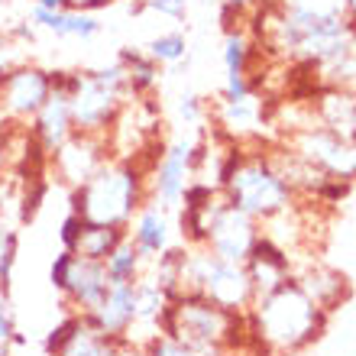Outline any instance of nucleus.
<instances>
[{
  "instance_id": "1",
  "label": "nucleus",
  "mask_w": 356,
  "mask_h": 356,
  "mask_svg": "<svg viewBox=\"0 0 356 356\" xmlns=\"http://www.w3.org/2000/svg\"><path fill=\"white\" fill-rule=\"evenodd\" d=\"M330 314L305 295L298 282L291 279L282 289L269 291L253 301L246 311L250 330V353L256 356H295L308 350L327 330Z\"/></svg>"
},
{
  "instance_id": "2",
  "label": "nucleus",
  "mask_w": 356,
  "mask_h": 356,
  "mask_svg": "<svg viewBox=\"0 0 356 356\" xmlns=\"http://www.w3.org/2000/svg\"><path fill=\"white\" fill-rule=\"evenodd\" d=\"M146 169H149L146 162L111 156L85 185L68 191L72 214H78L88 224H104V227L127 230L133 214L149 201Z\"/></svg>"
},
{
  "instance_id": "3",
  "label": "nucleus",
  "mask_w": 356,
  "mask_h": 356,
  "mask_svg": "<svg viewBox=\"0 0 356 356\" xmlns=\"http://www.w3.org/2000/svg\"><path fill=\"white\" fill-rule=\"evenodd\" d=\"M220 195L259 224L279 217L282 211L301 201L289 188V181L279 175V169L272 165L266 143H246V146L236 143L227 159L224 178H220Z\"/></svg>"
},
{
  "instance_id": "4",
  "label": "nucleus",
  "mask_w": 356,
  "mask_h": 356,
  "mask_svg": "<svg viewBox=\"0 0 356 356\" xmlns=\"http://www.w3.org/2000/svg\"><path fill=\"white\" fill-rule=\"evenodd\" d=\"M159 334L197 350V353H250L246 314L224 311L204 295H178L169 301V311L159 324Z\"/></svg>"
},
{
  "instance_id": "5",
  "label": "nucleus",
  "mask_w": 356,
  "mask_h": 356,
  "mask_svg": "<svg viewBox=\"0 0 356 356\" xmlns=\"http://www.w3.org/2000/svg\"><path fill=\"white\" fill-rule=\"evenodd\" d=\"M65 88L75 130L91 133V136H107L120 117L123 104L133 97L127 88V78H123V68L117 62L101 68L65 72Z\"/></svg>"
},
{
  "instance_id": "6",
  "label": "nucleus",
  "mask_w": 356,
  "mask_h": 356,
  "mask_svg": "<svg viewBox=\"0 0 356 356\" xmlns=\"http://www.w3.org/2000/svg\"><path fill=\"white\" fill-rule=\"evenodd\" d=\"M279 143L330 181L356 185V136H340L324 127H298L279 133Z\"/></svg>"
},
{
  "instance_id": "7",
  "label": "nucleus",
  "mask_w": 356,
  "mask_h": 356,
  "mask_svg": "<svg viewBox=\"0 0 356 356\" xmlns=\"http://www.w3.org/2000/svg\"><path fill=\"white\" fill-rule=\"evenodd\" d=\"M195 156L197 136H191V133L162 143V149L152 156L149 169H146V191H149L152 204L165 207L172 214L181 207L185 191L195 181Z\"/></svg>"
},
{
  "instance_id": "8",
  "label": "nucleus",
  "mask_w": 356,
  "mask_h": 356,
  "mask_svg": "<svg viewBox=\"0 0 356 356\" xmlns=\"http://www.w3.org/2000/svg\"><path fill=\"white\" fill-rule=\"evenodd\" d=\"M49 282H52V289L58 291V298H62L68 314H81V318L91 314V311L101 305L104 295H107V289H111L104 263L72 256L68 250H62V253L52 259Z\"/></svg>"
},
{
  "instance_id": "9",
  "label": "nucleus",
  "mask_w": 356,
  "mask_h": 356,
  "mask_svg": "<svg viewBox=\"0 0 356 356\" xmlns=\"http://www.w3.org/2000/svg\"><path fill=\"white\" fill-rule=\"evenodd\" d=\"M52 81H56V72L33 62H23L13 72L0 75V117L10 127H29V120L46 104Z\"/></svg>"
},
{
  "instance_id": "10",
  "label": "nucleus",
  "mask_w": 356,
  "mask_h": 356,
  "mask_svg": "<svg viewBox=\"0 0 356 356\" xmlns=\"http://www.w3.org/2000/svg\"><path fill=\"white\" fill-rule=\"evenodd\" d=\"M111 159L107 136H91V133H75L68 143H62L46 159V172L56 178L62 188L75 191Z\"/></svg>"
},
{
  "instance_id": "11",
  "label": "nucleus",
  "mask_w": 356,
  "mask_h": 356,
  "mask_svg": "<svg viewBox=\"0 0 356 356\" xmlns=\"http://www.w3.org/2000/svg\"><path fill=\"white\" fill-rule=\"evenodd\" d=\"M259 236H263L259 220H253L250 214H243L240 207H234L224 197V204H220L217 217L211 220V227H207L204 246L214 256H220L224 263L243 266L246 259H250V253L256 250V243H259Z\"/></svg>"
},
{
  "instance_id": "12",
  "label": "nucleus",
  "mask_w": 356,
  "mask_h": 356,
  "mask_svg": "<svg viewBox=\"0 0 356 356\" xmlns=\"http://www.w3.org/2000/svg\"><path fill=\"white\" fill-rule=\"evenodd\" d=\"M29 140L36 146L42 159H49L52 152L75 136V120H72V104H68V88H65V72H56L52 91H49L46 104L39 107V113L26 127Z\"/></svg>"
},
{
  "instance_id": "13",
  "label": "nucleus",
  "mask_w": 356,
  "mask_h": 356,
  "mask_svg": "<svg viewBox=\"0 0 356 356\" xmlns=\"http://www.w3.org/2000/svg\"><path fill=\"white\" fill-rule=\"evenodd\" d=\"M269 107H266V97L259 91H250L246 97H236V101H220L211 107V120H214V130L220 136H227L230 143H266L263 140V127L269 123Z\"/></svg>"
},
{
  "instance_id": "14",
  "label": "nucleus",
  "mask_w": 356,
  "mask_h": 356,
  "mask_svg": "<svg viewBox=\"0 0 356 356\" xmlns=\"http://www.w3.org/2000/svg\"><path fill=\"white\" fill-rule=\"evenodd\" d=\"M46 356H117V340L101 337L81 314H68L46 334Z\"/></svg>"
},
{
  "instance_id": "15",
  "label": "nucleus",
  "mask_w": 356,
  "mask_h": 356,
  "mask_svg": "<svg viewBox=\"0 0 356 356\" xmlns=\"http://www.w3.org/2000/svg\"><path fill=\"white\" fill-rule=\"evenodd\" d=\"M133 285H111L101 305L91 314H85V321L101 337L117 340V343L133 340V330H136V289Z\"/></svg>"
},
{
  "instance_id": "16",
  "label": "nucleus",
  "mask_w": 356,
  "mask_h": 356,
  "mask_svg": "<svg viewBox=\"0 0 356 356\" xmlns=\"http://www.w3.org/2000/svg\"><path fill=\"white\" fill-rule=\"evenodd\" d=\"M311 127H324L340 136H356V91L347 88H311L305 97Z\"/></svg>"
},
{
  "instance_id": "17",
  "label": "nucleus",
  "mask_w": 356,
  "mask_h": 356,
  "mask_svg": "<svg viewBox=\"0 0 356 356\" xmlns=\"http://www.w3.org/2000/svg\"><path fill=\"white\" fill-rule=\"evenodd\" d=\"M123 236H127V230L104 227V224H88V220H81L72 211H68V217L62 220V230H58L62 250H68L72 256H81V259H94V263H104Z\"/></svg>"
},
{
  "instance_id": "18",
  "label": "nucleus",
  "mask_w": 356,
  "mask_h": 356,
  "mask_svg": "<svg viewBox=\"0 0 356 356\" xmlns=\"http://www.w3.org/2000/svg\"><path fill=\"white\" fill-rule=\"evenodd\" d=\"M295 282H298L305 295H308L314 305L327 311H337L340 305H347L350 295H353V285H350L347 272L334 269V266H324L318 259H308L305 266H295Z\"/></svg>"
},
{
  "instance_id": "19",
  "label": "nucleus",
  "mask_w": 356,
  "mask_h": 356,
  "mask_svg": "<svg viewBox=\"0 0 356 356\" xmlns=\"http://www.w3.org/2000/svg\"><path fill=\"white\" fill-rule=\"evenodd\" d=\"M172 234H175V224H172V211H165V207L152 204V201H146V204L133 214L130 227H127V236L133 240V246L143 253V259L146 263H152V259H159L165 250H172Z\"/></svg>"
},
{
  "instance_id": "20",
  "label": "nucleus",
  "mask_w": 356,
  "mask_h": 356,
  "mask_svg": "<svg viewBox=\"0 0 356 356\" xmlns=\"http://www.w3.org/2000/svg\"><path fill=\"white\" fill-rule=\"evenodd\" d=\"M243 266L250 282H253L256 298H263V295H269V291L282 289L285 282L295 279V263L289 259V253H282L279 246L269 243L266 236H259V243H256V250L250 253V259Z\"/></svg>"
},
{
  "instance_id": "21",
  "label": "nucleus",
  "mask_w": 356,
  "mask_h": 356,
  "mask_svg": "<svg viewBox=\"0 0 356 356\" xmlns=\"http://www.w3.org/2000/svg\"><path fill=\"white\" fill-rule=\"evenodd\" d=\"M29 23L42 33H52L56 39H97L101 36V23L94 19V13H78V10H29Z\"/></svg>"
},
{
  "instance_id": "22",
  "label": "nucleus",
  "mask_w": 356,
  "mask_h": 356,
  "mask_svg": "<svg viewBox=\"0 0 356 356\" xmlns=\"http://www.w3.org/2000/svg\"><path fill=\"white\" fill-rule=\"evenodd\" d=\"M133 289H136V330H146V340H149L159 334V324L165 318V311H169L172 298L149 272H143ZM136 330H133V337H136Z\"/></svg>"
},
{
  "instance_id": "23",
  "label": "nucleus",
  "mask_w": 356,
  "mask_h": 356,
  "mask_svg": "<svg viewBox=\"0 0 356 356\" xmlns=\"http://www.w3.org/2000/svg\"><path fill=\"white\" fill-rule=\"evenodd\" d=\"M117 65L123 68V78H127V88H130L133 97H152L156 94L162 78V65L152 62L143 49H120Z\"/></svg>"
},
{
  "instance_id": "24",
  "label": "nucleus",
  "mask_w": 356,
  "mask_h": 356,
  "mask_svg": "<svg viewBox=\"0 0 356 356\" xmlns=\"http://www.w3.org/2000/svg\"><path fill=\"white\" fill-rule=\"evenodd\" d=\"M275 7L308 29L334 26V23L347 19V3L343 0H279Z\"/></svg>"
},
{
  "instance_id": "25",
  "label": "nucleus",
  "mask_w": 356,
  "mask_h": 356,
  "mask_svg": "<svg viewBox=\"0 0 356 356\" xmlns=\"http://www.w3.org/2000/svg\"><path fill=\"white\" fill-rule=\"evenodd\" d=\"M311 72H314V85L311 88H347V91H356V36L340 49L337 56H330L327 62L314 65Z\"/></svg>"
},
{
  "instance_id": "26",
  "label": "nucleus",
  "mask_w": 356,
  "mask_h": 356,
  "mask_svg": "<svg viewBox=\"0 0 356 356\" xmlns=\"http://www.w3.org/2000/svg\"><path fill=\"white\" fill-rule=\"evenodd\" d=\"M146 269H149V263L143 259V253L133 246L130 236H123L120 243L111 250V256L104 259V272H107L111 285H133Z\"/></svg>"
},
{
  "instance_id": "27",
  "label": "nucleus",
  "mask_w": 356,
  "mask_h": 356,
  "mask_svg": "<svg viewBox=\"0 0 356 356\" xmlns=\"http://www.w3.org/2000/svg\"><path fill=\"white\" fill-rule=\"evenodd\" d=\"M143 52H146L152 62H159V65H178V62L188 56V39L181 36V33H159L156 39L146 42Z\"/></svg>"
},
{
  "instance_id": "28",
  "label": "nucleus",
  "mask_w": 356,
  "mask_h": 356,
  "mask_svg": "<svg viewBox=\"0 0 356 356\" xmlns=\"http://www.w3.org/2000/svg\"><path fill=\"white\" fill-rule=\"evenodd\" d=\"M23 343L17 324V305H13V291L0 285V356H13V347Z\"/></svg>"
},
{
  "instance_id": "29",
  "label": "nucleus",
  "mask_w": 356,
  "mask_h": 356,
  "mask_svg": "<svg viewBox=\"0 0 356 356\" xmlns=\"http://www.w3.org/2000/svg\"><path fill=\"white\" fill-rule=\"evenodd\" d=\"M175 111H178V120L185 123V127H191V130L204 127V120L211 117V107H207V104L201 101L195 91L181 94V97H178V104H175Z\"/></svg>"
},
{
  "instance_id": "30",
  "label": "nucleus",
  "mask_w": 356,
  "mask_h": 356,
  "mask_svg": "<svg viewBox=\"0 0 356 356\" xmlns=\"http://www.w3.org/2000/svg\"><path fill=\"white\" fill-rule=\"evenodd\" d=\"M146 356H201L197 350L185 347V343H178V340L165 337V334H156V337H149L146 343Z\"/></svg>"
},
{
  "instance_id": "31",
  "label": "nucleus",
  "mask_w": 356,
  "mask_h": 356,
  "mask_svg": "<svg viewBox=\"0 0 356 356\" xmlns=\"http://www.w3.org/2000/svg\"><path fill=\"white\" fill-rule=\"evenodd\" d=\"M23 62H26V56H23V46H19V42L10 36V33H0V75L13 72V68L23 65Z\"/></svg>"
},
{
  "instance_id": "32",
  "label": "nucleus",
  "mask_w": 356,
  "mask_h": 356,
  "mask_svg": "<svg viewBox=\"0 0 356 356\" xmlns=\"http://www.w3.org/2000/svg\"><path fill=\"white\" fill-rule=\"evenodd\" d=\"M143 10H152V13L169 17V19H185L188 0H140V3H136V13H143Z\"/></svg>"
},
{
  "instance_id": "33",
  "label": "nucleus",
  "mask_w": 356,
  "mask_h": 356,
  "mask_svg": "<svg viewBox=\"0 0 356 356\" xmlns=\"http://www.w3.org/2000/svg\"><path fill=\"white\" fill-rule=\"evenodd\" d=\"M10 133H13V127L0 117V172L10 165Z\"/></svg>"
},
{
  "instance_id": "34",
  "label": "nucleus",
  "mask_w": 356,
  "mask_h": 356,
  "mask_svg": "<svg viewBox=\"0 0 356 356\" xmlns=\"http://www.w3.org/2000/svg\"><path fill=\"white\" fill-rule=\"evenodd\" d=\"M68 10H78V13H97V10L111 7L113 0H65Z\"/></svg>"
},
{
  "instance_id": "35",
  "label": "nucleus",
  "mask_w": 356,
  "mask_h": 356,
  "mask_svg": "<svg viewBox=\"0 0 356 356\" xmlns=\"http://www.w3.org/2000/svg\"><path fill=\"white\" fill-rule=\"evenodd\" d=\"M253 7H259V0H224V17L230 19L234 13L240 17L243 10H253Z\"/></svg>"
},
{
  "instance_id": "36",
  "label": "nucleus",
  "mask_w": 356,
  "mask_h": 356,
  "mask_svg": "<svg viewBox=\"0 0 356 356\" xmlns=\"http://www.w3.org/2000/svg\"><path fill=\"white\" fill-rule=\"evenodd\" d=\"M117 356H146V347H143V343L127 340V343H120V347H117Z\"/></svg>"
},
{
  "instance_id": "37",
  "label": "nucleus",
  "mask_w": 356,
  "mask_h": 356,
  "mask_svg": "<svg viewBox=\"0 0 356 356\" xmlns=\"http://www.w3.org/2000/svg\"><path fill=\"white\" fill-rule=\"evenodd\" d=\"M33 7H42V10H68L65 0H33Z\"/></svg>"
},
{
  "instance_id": "38",
  "label": "nucleus",
  "mask_w": 356,
  "mask_h": 356,
  "mask_svg": "<svg viewBox=\"0 0 356 356\" xmlns=\"http://www.w3.org/2000/svg\"><path fill=\"white\" fill-rule=\"evenodd\" d=\"M347 3V19H350V26L356 29V0H343Z\"/></svg>"
}]
</instances>
